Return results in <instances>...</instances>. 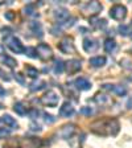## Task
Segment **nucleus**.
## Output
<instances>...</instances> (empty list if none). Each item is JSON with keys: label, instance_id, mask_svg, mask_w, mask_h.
<instances>
[{"label": "nucleus", "instance_id": "c756f323", "mask_svg": "<svg viewBox=\"0 0 132 148\" xmlns=\"http://www.w3.org/2000/svg\"><path fill=\"white\" fill-rule=\"evenodd\" d=\"M120 65L126 69H132V61L128 60V58H123L122 61H120Z\"/></svg>", "mask_w": 132, "mask_h": 148}, {"label": "nucleus", "instance_id": "ddd939ff", "mask_svg": "<svg viewBox=\"0 0 132 148\" xmlns=\"http://www.w3.org/2000/svg\"><path fill=\"white\" fill-rule=\"evenodd\" d=\"M75 112V110H74L73 105H71L70 102H65L64 105L60 107V115L64 118H69L71 116V115Z\"/></svg>", "mask_w": 132, "mask_h": 148}, {"label": "nucleus", "instance_id": "412c9836", "mask_svg": "<svg viewBox=\"0 0 132 148\" xmlns=\"http://www.w3.org/2000/svg\"><path fill=\"white\" fill-rule=\"evenodd\" d=\"M115 48H116V42H115V40H112V38H107V40L105 41V50L107 53L114 52Z\"/></svg>", "mask_w": 132, "mask_h": 148}, {"label": "nucleus", "instance_id": "c03bdc74", "mask_svg": "<svg viewBox=\"0 0 132 148\" xmlns=\"http://www.w3.org/2000/svg\"><path fill=\"white\" fill-rule=\"evenodd\" d=\"M1 108H3V105H1V103H0V110H1Z\"/></svg>", "mask_w": 132, "mask_h": 148}, {"label": "nucleus", "instance_id": "20e7f679", "mask_svg": "<svg viewBox=\"0 0 132 148\" xmlns=\"http://www.w3.org/2000/svg\"><path fill=\"white\" fill-rule=\"evenodd\" d=\"M37 57H40L42 61H48V60L53 58V49L48 44H38L36 48Z\"/></svg>", "mask_w": 132, "mask_h": 148}, {"label": "nucleus", "instance_id": "aec40b11", "mask_svg": "<svg viewBox=\"0 0 132 148\" xmlns=\"http://www.w3.org/2000/svg\"><path fill=\"white\" fill-rule=\"evenodd\" d=\"M25 74H27L29 78H37L38 77V70H37L36 68H33V66H31V65H28V66H25Z\"/></svg>", "mask_w": 132, "mask_h": 148}, {"label": "nucleus", "instance_id": "c9c22d12", "mask_svg": "<svg viewBox=\"0 0 132 148\" xmlns=\"http://www.w3.org/2000/svg\"><path fill=\"white\" fill-rule=\"evenodd\" d=\"M114 86L115 85H110V83H105L102 85V89L106 90V91H114Z\"/></svg>", "mask_w": 132, "mask_h": 148}, {"label": "nucleus", "instance_id": "6ab92c4d", "mask_svg": "<svg viewBox=\"0 0 132 148\" xmlns=\"http://www.w3.org/2000/svg\"><path fill=\"white\" fill-rule=\"evenodd\" d=\"M3 122L8 127H11V128H17V122H16V120L13 119L11 115H8V114L4 115V116H3Z\"/></svg>", "mask_w": 132, "mask_h": 148}, {"label": "nucleus", "instance_id": "6e6552de", "mask_svg": "<svg viewBox=\"0 0 132 148\" xmlns=\"http://www.w3.org/2000/svg\"><path fill=\"white\" fill-rule=\"evenodd\" d=\"M75 132H77V126L73 123H68L61 127V130H60V136L64 139H70Z\"/></svg>", "mask_w": 132, "mask_h": 148}, {"label": "nucleus", "instance_id": "0eeeda50", "mask_svg": "<svg viewBox=\"0 0 132 148\" xmlns=\"http://www.w3.org/2000/svg\"><path fill=\"white\" fill-rule=\"evenodd\" d=\"M58 48L65 54H70V53H73L74 50H75V48H74V41L71 37H65V38H62L61 42L58 44Z\"/></svg>", "mask_w": 132, "mask_h": 148}, {"label": "nucleus", "instance_id": "7c9ffc66", "mask_svg": "<svg viewBox=\"0 0 132 148\" xmlns=\"http://www.w3.org/2000/svg\"><path fill=\"white\" fill-rule=\"evenodd\" d=\"M29 128H31V131H34V132H40L41 131V126L38 123H36V122H31Z\"/></svg>", "mask_w": 132, "mask_h": 148}, {"label": "nucleus", "instance_id": "f257e3e1", "mask_svg": "<svg viewBox=\"0 0 132 148\" xmlns=\"http://www.w3.org/2000/svg\"><path fill=\"white\" fill-rule=\"evenodd\" d=\"M91 131L96 135H102V136H115L119 132V122L114 118H107V119H99L95 120L94 123H91L90 126Z\"/></svg>", "mask_w": 132, "mask_h": 148}, {"label": "nucleus", "instance_id": "39448f33", "mask_svg": "<svg viewBox=\"0 0 132 148\" xmlns=\"http://www.w3.org/2000/svg\"><path fill=\"white\" fill-rule=\"evenodd\" d=\"M7 46H8L13 53H16V54H21V53L25 52V48H24V45L21 44V41L18 40L17 37H15V36L8 37V38H7Z\"/></svg>", "mask_w": 132, "mask_h": 148}, {"label": "nucleus", "instance_id": "c85d7f7f", "mask_svg": "<svg viewBox=\"0 0 132 148\" xmlns=\"http://www.w3.org/2000/svg\"><path fill=\"white\" fill-rule=\"evenodd\" d=\"M24 53H27V56H28V57H31V58H37L36 48H27Z\"/></svg>", "mask_w": 132, "mask_h": 148}, {"label": "nucleus", "instance_id": "a878e982", "mask_svg": "<svg viewBox=\"0 0 132 148\" xmlns=\"http://www.w3.org/2000/svg\"><path fill=\"white\" fill-rule=\"evenodd\" d=\"M29 27L32 28V31L33 32H36V34H37V32H38V36H42V28H41V24L40 23H37V21H31V24H29Z\"/></svg>", "mask_w": 132, "mask_h": 148}, {"label": "nucleus", "instance_id": "1a4fd4ad", "mask_svg": "<svg viewBox=\"0 0 132 148\" xmlns=\"http://www.w3.org/2000/svg\"><path fill=\"white\" fill-rule=\"evenodd\" d=\"M83 49L86 53H94L96 49L99 48V44H98V40L95 38H92V37H86L85 40H83Z\"/></svg>", "mask_w": 132, "mask_h": 148}, {"label": "nucleus", "instance_id": "4c0bfd02", "mask_svg": "<svg viewBox=\"0 0 132 148\" xmlns=\"http://www.w3.org/2000/svg\"><path fill=\"white\" fill-rule=\"evenodd\" d=\"M15 78H16V79H17L20 83H21V85H24V78H23V75H21V74H20V73L15 74Z\"/></svg>", "mask_w": 132, "mask_h": 148}, {"label": "nucleus", "instance_id": "f704fd0d", "mask_svg": "<svg viewBox=\"0 0 132 148\" xmlns=\"http://www.w3.org/2000/svg\"><path fill=\"white\" fill-rule=\"evenodd\" d=\"M44 116H45V122L46 123H54L55 122V119L54 118H53V115H50V114H48V112H45V114H44Z\"/></svg>", "mask_w": 132, "mask_h": 148}, {"label": "nucleus", "instance_id": "72a5a7b5", "mask_svg": "<svg viewBox=\"0 0 132 148\" xmlns=\"http://www.w3.org/2000/svg\"><path fill=\"white\" fill-rule=\"evenodd\" d=\"M81 114L82 115H86V116H90L92 114V108L90 107H82L81 108Z\"/></svg>", "mask_w": 132, "mask_h": 148}, {"label": "nucleus", "instance_id": "5701e85b", "mask_svg": "<svg viewBox=\"0 0 132 148\" xmlns=\"http://www.w3.org/2000/svg\"><path fill=\"white\" fill-rule=\"evenodd\" d=\"M91 25L95 28V29H103V28L107 25V23H106L105 18H96V20H92Z\"/></svg>", "mask_w": 132, "mask_h": 148}, {"label": "nucleus", "instance_id": "dca6fc26", "mask_svg": "<svg viewBox=\"0 0 132 148\" xmlns=\"http://www.w3.org/2000/svg\"><path fill=\"white\" fill-rule=\"evenodd\" d=\"M106 61H107L106 57H103V56H96V57H91L89 62L92 68H102V66L106 65Z\"/></svg>", "mask_w": 132, "mask_h": 148}, {"label": "nucleus", "instance_id": "473e14b6", "mask_svg": "<svg viewBox=\"0 0 132 148\" xmlns=\"http://www.w3.org/2000/svg\"><path fill=\"white\" fill-rule=\"evenodd\" d=\"M0 78H1L3 81H5V82H9V81H11L9 74L5 73V71H4V69H0Z\"/></svg>", "mask_w": 132, "mask_h": 148}, {"label": "nucleus", "instance_id": "2eb2a0df", "mask_svg": "<svg viewBox=\"0 0 132 148\" xmlns=\"http://www.w3.org/2000/svg\"><path fill=\"white\" fill-rule=\"evenodd\" d=\"M94 101H95V103H98L99 106H107V105H111V103H112L110 97H108L107 94H103V92L96 94V95L94 97Z\"/></svg>", "mask_w": 132, "mask_h": 148}, {"label": "nucleus", "instance_id": "a19ab883", "mask_svg": "<svg viewBox=\"0 0 132 148\" xmlns=\"http://www.w3.org/2000/svg\"><path fill=\"white\" fill-rule=\"evenodd\" d=\"M127 107H128V108H132V98H129V101L127 102Z\"/></svg>", "mask_w": 132, "mask_h": 148}, {"label": "nucleus", "instance_id": "e433bc0d", "mask_svg": "<svg viewBox=\"0 0 132 148\" xmlns=\"http://www.w3.org/2000/svg\"><path fill=\"white\" fill-rule=\"evenodd\" d=\"M38 110H36V108H33V110H31L29 111V115H31V118H33V119H36L37 116H38Z\"/></svg>", "mask_w": 132, "mask_h": 148}, {"label": "nucleus", "instance_id": "37998d69", "mask_svg": "<svg viewBox=\"0 0 132 148\" xmlns=\"http://www.w3.org/2000/svg\"><path fill=\"white\" fill-rule=\"evenodd\" d=\"M0 148H3V143L0 142Z\"/></svg>", "mask_w": 132, "mask_h": 148}, {"label": "nucleus", "instance_id": "b1692460", "mask_svg": "<svg viewBox=\"0 0 132 148\" xmlns=\"http://www.w3.org/2000/svg\"><path fill=\"white\" fill-rule=\"evenodd\" d=\"M53 70H54L55 74H61L62 71L65 70V62H62L61 60H57V61L54 62V68H53Z\"/></svg>", "mask_w": 132, "mask_h": 148}, {"label": "nucleus", "instance_id": "f8f14e48", "mask_svg": "<svg viewBox=\"0 0 132 148\" xmlns=\"http://www.w3.org/2000/svg\"><path fill=\"white\" fill-rule=\"evenodd\" d=\"M74 85L77 87L78 90L81 91H87V90L91 89V82H90L87 78H83V77H79L77 79L74 81Z\"/></svg>", "mask_w": 132, "mask_h": 148}, {"label": "nucleus", "instance_id": "423d86ee", "mask_svg": "<svg viewBox=\"0 0 132 148\" xmlns=\"http://www.w3.org/2000/svg\"><path fill=\"white\" fill-rule=\"evenodd\" d=\"M102 4L99 1H89L85 5H82V12L89 16H95L102 11Z\"/></svg>", "mask_w": 132, "mask_h": 148}, {"label": "nucleus", "instance_id": "4468645a", "mask_svg": "<svg viewBox=\"0 0 132 148\" xmlns=\"http://www.w3.org/2000/svg\"><path fill=\"white\" fill-rule=\"evenodd\" d=\"M23 145H24V148H41L42 142L40 138H27L24 139Z\"/></svg>", "mask_w": 132, "mask_h": 148}, {"label": "nucleus", "instance_id": "7ed1b4c3", "mask_svg": "<svg viewBox=\"0 0 132 148\" xmlns=\"http://www.w3.org/2000/svg\"><path fill=\"white\" fill-rule=\"evenodd\" d=\"M110 16L111 18H114L116 21H122L127 16V8L124 5H122V4H115L110 9Z\"/></svg>", "mask_w": 132, "mask_h": 148}, {"label": "nucleus", "instance_id": "cd10ccee", "mask_svg": "<svg viewBox=\"0 0 132 148\" xmlns=\"http://www.w3.org/2000/svg\"><path fill=\"white\" fill-rule=\"evenodd\" d=\"M24 13L28 16H33L36 15V8H34V5H32V4H29V5H27L24 8Z\"/></svg>", "mask_w": 132, "mask_h": 148}, {"label": "nucleus", "instance_id": "9b49d317", "mask_svg": "<svg viewBox=\"0 0 132 148\" xmlns=\"http://www.w3.org/2000/svg\"><path fill=\"white\" fill-rule=\"evenodd\" d=\"M53 16L57 21H66L69 17H70V13L66 8H62V7H58V8L54 9V12H53Z\"/></svg>", "mask_w": 132, "mask_h": 148}, {"label": "nucleus", "instance_id": "393cba45", "mask_svg": "<svg viewBox=\"0 0 132 148\" xmlns=\"http://www.w3.org/2000/svg\"><path fill=\"white\" fill-rule=\"evenodd\" d=\"M114 92L118 97H124L127 94V87L123 86V85H118V86H114Z\"/></svg>", "mask_w": 132, "mask_h": 148}, {"label": "nucleus", "instance_id": "9d476101", "mask_svg": "<svg viewBox=\"0 0 132 148\" xmlns=\"http://www.w3.org/2000/svg\"><path fill=\"white\" fill-rule=\"evenodd\" d=\"M82 69V64L79 60H69L65 62V70L69 74H75Z\"/></svg>", "mask_w": 132, "mask_h": 148}, {"label": "nucleus", "instance_id": "ea45409f", "mask_svg": "<svg viewBox=\"0 0 132 148\" xmlns=\"http://www.w3.org/2000/svg\"><path fill=\"white\" fill-rule=\"evenodd\" d=\"M13 16H15V15H13L12 12H5V15H4V17H5V18H8V20H12V18H13Z\"/></svg>", "mask_w": 132, "mask_h": 148}, {"label": "nucleus", "instance_id": "f3484780", "mask_svg": "<svg viewBox=\"0 0 132 148\" xmlns=\"http://www.w3.org/2000/svg\"><path fill=\"white\" fill-rule=\"evenodd\" d=\"M45 86H46L45 81L37 79V81H34V82H32L31 85H29V90H31V91H40V90H42Z\"/></svg>", "mask_w": 132, "mask_h": 148}, {"label": "nucleus", "instance_id": "f03ea898", "mask_svg": "<svg viewBox=\"0 0 132 148\" xmlns=\"http://www.w3.org/2000/svg\"><path fill=\"white\" fill-rule=\"evenodd\" d=\"M58 102H60V95L54 90H49L41 97V103L44 106H48V107H57Z\"/></svg>", "mask_w": 132, "mask_h": 148}, {"label": "nucleus", "instance_id": "79ce46f5", "mask_svg": "<svg viewBox=\"0 0 132 148\" xmlns=\"http://www.w3.org/2000/svg\"><path fill=\"white\" fill-rule=\"evenodd\" d=\"M4 94H5V91H4V89L1 86H0V95H4Z\"/></svg>", "mask_w": 132, "mask_h": 148}, {"label": "nucleus", "instance_id": "4be33fe9", "mask_svg": "<svg viewBox=\"0 0 132 148\" xmlns=\"http://www.w3.org/2000/svg\"><path fill=\"white\" fill-rule=\"evenodd\" d=\"M13 110H15V112H16V114H18V115H25L28 112L27 107L23 105L21 102H17V103H15V106H13Z\"/></svg>", "mask_w": 132, "mask_h": 148}, {"label": "nucleus", "instance_id": "58836bf2", "mask_svg": "<svg viewBox=\"0 0 132 148\" xmlns=\"http://www.w3.org/2000/svg\"><path fill=\"white\" fill-rule=\"evenodd\" d=\"M52 33L54 34V36H57V34H61V29H57V28H52Z\"/></svg>", "mask_w": 132, "mask_h": 148}, {"label": "nucleus", "instance_id": "a211bd4d", "mask_svg": "<svg viewBox=\"0 0 132 148\" xmlns=\"http://www.w3.org/2000/svg\"><path fill=\"white\" fill-rule=\"evenodd\" d=\"M0 61L3 62V64H5L7 66L11 69L17 66V61H16L15 58H12V57H9V56H0Z\"/></svg>", "mask_w": 132, "mask_h": 148}, {"label": "nucleus", "instance_id": "2f4dec72", "mask_svg": "<svg viewBox=\"0 0 132 148\" xmlns=\"http://www.w3.org/2000/svg\"><path fill=\"white\" fill-rule=\"evenodd\" d=\"M9 134H11L9 128H5V127L0 128V139H5V138H8Z\"/></svg>", "mask_w": 132, "mask_h": 148}, {"label": "nucleus", "instance_id": "bb28decb", "mask_svg": "<svg viewBox=\"0 0 132 148\" xmlns=\"http://www.w3.org/2000/svg\"><path fill=\"white\" fill-rule=\"evenodd\" d=\"M119 32H120V34H122V36H128L129 33H132L131 28H129L128 25H124V24L119 25Z\"/></svg>", "mask_w": 132, "mask_h": 148}]
</instances>
